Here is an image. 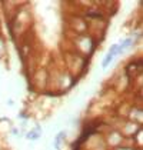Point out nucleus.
Masks as SVG:
<instances>
[{"mask_svg": "<svg viewBox=\"0 0 143 150\" xmlns=\"http://www.w3.org/2000/svg\"><path fill=\"white\" fill-rule=\"evenodd\" d=\"M112 59H113V56H110V54H107V57L105 59V62H103V67H106L107 64L110 63V60H112Z\"/></svg>", "mask_w": 143, "mask_h": 150, "instance_id": "nucleus-3", "label": "nucleus"}, {"mask_svg": "<svg viewBox=\"0 0 143 150\" xmlns=\"http://www.w3.org/2000/svg\"><path fill=\"white\" fill-rule=\"evenodd\" d=\"M63 136H64V133L62 132V133H59V134H57V137H56V147H57V149H59V143H60V140L63 139Z\"/></svg>", "mask_w": 143, "mask_h": 150, "instance_id": "nucleus-2", "label": "nucleus"}, {"mask_svg": "<svg viewBox=\"0 0 143 150\" xmlns=\"http://www.w3.org/2000/svg\"><path fill=\"white\" fill-rule=\"evenodd\" d=\"M27 139H30V140H36V139H39V133H36V132H30L29 133V136Z\"/></svg>", "mask_w": 143, "mask_h": 150, "instance_id": "nucleus-1", "label": "nucleus"}]
</instances>
